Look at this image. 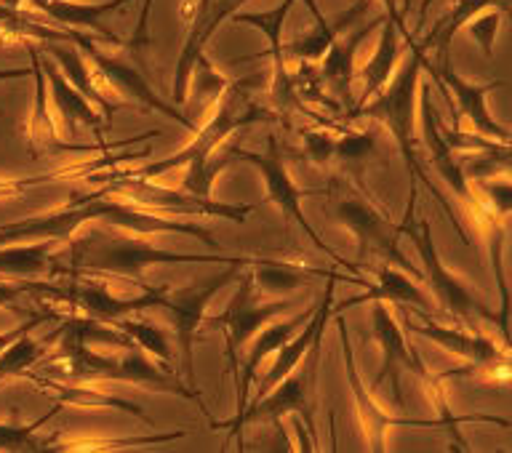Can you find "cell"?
Segmentation results:
<instances>
[{
    "label": "cell",
    "mask_w": 512,
    "mask_h": 453,
    "mask_svg": "<svg viewBox=\"0 0 512 453\" xmlns=\"http://www.w3.org/2000/svg\"><path fill=\"white\" fill-rule=\"evenodd\" d=\"M254 272V286L259 296H286L296 288H302L310 275H323L328 272L320 270H304V267H294L286 262H270V259H254L251 264Z\"/></svg>",
    "instance_id": "d6a6232c"
},
{
    "label": "cell",
    "mask_w": 512,
    "mask_h": 453,
    "mask_svg": "<svg viewBox=\"0 0 512 453\" xmlns=\"http://www.w3.org/2000/svg\"><path fill=\"white\" fill-rule=\"evenodd\" d=\"M408 8H411V0H403V8H400V14L406 16V14H408Z\"/></svg>",
    "instance_id": "c3c4849f"
},
{
    "label": "cell",
    "mask_w": 512,
    "mask_h": 453,
    "mask_svg": "<svg viewBox=\"0 0 512 453\" xmlns=\"http://www.w3.org/2000/svg\"><path fill=\"white\" fill-rule=\"evenodd\" d=\"M414 203H416V187H408V206L403 219L398 222L400 235H408L414 240L416 254L422 259V283L432 291L435 296V304L443 307V310L456 318L459 323H464L472 331H478V323H491L502 331L504 344L510 342V331H507V323H504L499 315H496L491 307H488L483 299H480L475 291H472L467 283H464L456 272H451L440 259L438 248H435V240H432V227L427 219H414Z\"/></svg>",
    "instance_id": "52a82bcc"
},
{
    "label": "cell",
    "mask_w": 512,
    "mask_h": 453,
    "mask_svg": "<svg viewBox=\"0 0 512 453\" xmlns=\"http://www.w3.org/2000/svg\"><path fill=\"white\" fill-rule=\"evenodd\" d=\"M294 6V0H283L278 8H270V11H238L232 14L230 19L238 24H251L259 32H264V38L270 43V59H272V86L270 96L275 107L286 115H312L302 102V94L296 91L294 75L288 72L286 59H283V46H280V35H283V22H286L288 8Z\"/></svg>",
    "instance_id": "d6986e66"
},
{
    "label": "cell",
    "mask_w": 512,
    "mask_h": 453,
    "mask_svg": "<svg viewBox=\"0 0 512 453\" xmlns=\"http://www.w3.org/2000/svg\"><path fill=\"white\" fill-rule=\"evenodd\" d=\"M27 6L51 16L54 22L72 30H91L94 38H102L112 46H123V40L104 27V16L115 14L134 0H102V3H80V0H24Z\"/></svg>",
    "instance_id": "d4e9b609"
},
{
    "label": "cell",
    "mask_w": 512,
    "mask_h": 453,
    "mask_svg": "<svg viewBox=\"0 0 512 453\" xmlns=\"http://www.w3.org/2000/svg\"><path fill=\"white\" fill-rule=\"evenodd\" d=\"M334 147L336 136H331L328 131H307L304 134V155L315 163V166L326 168L331 160H334Z\"/></svg>",
    "instance_id": "60d3db41"
},
{
    "label": "cell",
    "mask_w": 512,
    "mask_h": 453,
    "mask_svg": "<svg viewBox=\"0 0 512 453\" xmlns=\"http://www.w3.org/2000/svg\"><path fill=\"white\" fill-rule=\"evenodd\" d=\"M302 3L312 11L315 27H312L307 35H299L296 40H291V43H288V51H291V56H296L299 62H310V64L320 62L323 54L328 51V46H331L342 32L355 27V24L366 16L368 8L374 6V0H355V6H350L344 14L336 16L334 22H328L326 16L320 14V8L315 0H302Z\"/></svg>",
    "instance_id": "484cf974"
},
{
    "label": "cell",
    "mask_w": 512,
    "mask_h": 453,
    "mask_svg": "<svg viewBox=\"0 0 512 453\" xmlns=\"http://www.w3.org/2000/svg\"><path fill=\"white\" fill-rule=\"evenodd\" d=\"M248 0H192V6L182 8L184 22H187V38H184L182 54L176 62L174 72V102H187V86H190L192 70L200 56H206V43L211 40L219 24L238 14Z\"/></svg>",
    "instance_id": "ac0fdd59"
},
{
    "label": "cell",
    "mask_w": 512,
    "mask_h": 453,
    "mask_svg": "<svg viewBox=\"0 0 512 453\" xmlns=\"http://www.w3.org/2000/svg\"><path fill=\"white\" fill-rule=\"evenodd\" d=\"M259 120H270V115L259 107V104L251 102L246 86L243 83H227L224 91L219 94V102H214L211 107V115L206 118L203 126H198L192 131V142L187 147L171 155V158L155 160L142 171H136V179H158V176L174 171V168H187V166H203L214 155L216 144L227 139L232 131L248 126V123H259Z\"/></svg>",
    "instance_id": "ba28073f"
},
{
    "label": "cell",
    "mask_w": 512,
    "mask_h": 453,
    "mask_svg": "<svg viewBox=\"0 0 512 453\" xmlns=\"http://www.w3.org/2000/svg\"><path fill=\"white\" fill-rule=\"evenodd\" d=\"M107 192L139 208H160L166 214L184 216H219V219L238 224L246 222L248 216L259 208L256 203H216L211 198H198L192 192H174L168 187H158V184L136 179V176H123V182L107 184Z\"/></svg>",
    "instance_id": "4fadbf2b"
},
{
    "label": "cell",
    "mask_w": 512,
    "mask_h": 453,
    "mask_svg": "<svg viewBox=\"0 0 512 453\" xmlns=\"http://www.w3.org/2000/svg\"><path fill=\"white\" fill-rule=\"evenodd\" d=\"M422 70L430 72V78L438 83L440 94L454 96L456 115L448 128H462L459 126V115H464V118L472 123V128H475V134L486 136V139H494V142H510V131H507L504 126H499V123L494 120V115H491L486 107L488 94H494L496 88L507 86V80L472 83V80L462 78V75L454 70L451 56L438 64H432L430 59H424Z\"/></svg>",
    "instance_id": "9a60e30c"
},
{
    "label": "cell",
    "mask_w": 512,
    "mask_h": 453,
    "mask_svg": "<svg viewBox=\"0 0 512 453\" xmlns=\"http://www.w3.org/2000/svg\"><path fill=\"white\" fill-rule=\"evenodd\" d=\"M323 331L326 326L318 328V334L312 336L310 347L304 350L302 360L291 368V374L280 379L272 392H267L264 398L246 403V408L238 416H232L227 422H216L211 419V430H227L224 446H230V440L243 435L248 424L272 422L278 424L283 416H296L304 424V430L310 432V438H315V414H318V379H320V352H323Z\"/></svg>",
    "instance_id": "8992f818"
},
{
    "label": "cell",
    "mask_w": 512,
    "mask_h": 453,
    "mask_svg": "<svg viewBox=\"0 0 512 453\" xmlns=\"http://www.w3.org/2000/svg\"><path fill=\"white\" fill-rule=\"evenodd\" d=\"M56 339H59V328H56L54 334H48L46 339H32L30 334L14 339L6 350L0 352V384L11 382L14 376L27 374L38 363L40 355L46 352V347H51Z\"/></svg>",
    "instance_id": "836d02e7"
},
{
    "label": "cell",
    "mask_w": 512,
    "mask_h": 453,
    "mask_svg": "<svg viewBox=\"0 0 512 453\" xmlns=\"http://www.w3.org/2000/svg\"><path fill=\"white\" fill-rule=\"evenodd\" d=\"M376 283H368V291L360 296H352V299H344L336 307H331V315L347 310V307H355V304L366 302H390V304H403V307H419L422 312L432 310L435 302L430 299V294H424L419 280L408 278V272L395 270L392 264H384V267H374Z\"/></svg>",
    "instance_id": "4316f807"
},
{
    "label": "cell",
    "mask_w": 512,
    "mask_h": 453,
    "mask_svg": "<svg viewBox=\"0 0 512 453\" xmlns=\"http://www.w3.org/2000/svg\"><path fill=\"white\" fill-rule=\"evenodd\" d=\"M400 30L398 24L392 22L384 16L382 22V38L376 43L374 54L363 64V70H360V78H363V91L358 96V104H355V112L352 115H358L360 107H366V102H371L384 86H387V80L395 75V67H398L400 59Z\"/></svg>",
    "instance_id": "f1b7e54d"
},
{
    "label": "cell",
    "mask_w": 512,
    "mask_h": 453,
    "mask_svg": "<svg viewBox=\"0 0 512 453\" xmlns=\"http://www.w3.org/2000/svg\"><path fill=\"white\" fill-rule=\"evenodd\" d=\"M400 315H403V328H408L411 334L422 336L427 342L438 344L440 350L451 352L456 358H462L470 363L467 371L478 374V371H502L507 376L510 371V355L502 347H496L488 336H483L480 331H464V328H448L440 326L435 320H430L427 312H414L408 315L406 307L400 304Z\"/></svg>",
    "instance_id": "5bb4252c"
},
{
    "label": "cell",
    "mask_w": 512,
    "mask_h": 453,
    "mask_svg": "<svg viewBox=\"0 0 512 453\" xmlns=\"http://www.w3.org/2000/svg\"><path fill=\"white\" fill-rule=\"evenodd\" d=\"M8 131V123H6V118H3V112H0V136L6 134Z\"/></svg>",
    "instance_id": "7dc6e473"
},
{
    "label": "cell",
    "mask_w": 512,
    "mask_h": 453,
    "mask_svg": "<svg viewBox=\"0 0 512 453\" xmlns=\"http://www.w3.org/2000/svg\"><path fill=\"white\" fill-rule=\"evenodd\" d=\"M315 307H318V304H312L310 310L299 312V315H294V318L283 320V323H275V326L267 323L262 334L256 336L254 347L248 350L246 360H240L238 371H235V390H238V411H235V416L246 408L251 387H254L256 382V371H259V366H262V360L267 358V355H272L275 350H280V344H286L288 339H291V336H294L296 331L307 323V320H310Z\"/></svg>",
    "instance_id": "83f0119b"
},
{
    "label": "cell",
    "mask_w": 512,
    "mask_h": 453,
    "mask_svg": "<svg viewBox=\"0 0 512 453\" xmlns=\"http://www.w3.org/2000/svg\"><path fill=\"white\" fill-rule=\"evenodd\" d=\"M408 46H411V56L406 59V64L395 72V78H392L390 86H384L382 91L374 96V102L368 104L363 115L379 120V123L387 126V131H390L395 144H398L400 155H403V160H406L408 179H411L414 184L422 182L424 187L430 190L435 203L443 208V214H446L448 219H451V224H454L456 235L462 238L464 246H470V238H467V232H464L454 206H451V203L446 200V195L432 184V179L422 168L419 158H416L414 102H416V91H419V75H422V64L424 59H427V54L419 48V43H414V38L408 40Z\"/></svg>",
    "instance_id": "277c9868"
},
{
    "label": "cell",
    "mask_w": 512,
    "mask_h": 453,
    "mask_svg": "<svg viewBox=\"0 0 512 453\" xmlns=\"http://www.w3.org/2000/svg\"><path fill=\"white\" fill-rule=\"evenodd\" d=\"M32 291H35V283H0V307L16 310L14 304Z\"/></svg>",
    "instance_id": "7bdbcfd3"
},
{
    "label": "cell",
    "mask_w": 512,
    "mask_h": 453,
    "mask_svg": "<svg viewBox=\"0 0 512 453\" xmlns=\"http://www.w3.org/2000/svg\"><path fill=\"white\" fill-rule=\"evenodd\" d=\"M30 67H32V78H35V102H32L30 112V123H27V147H30L32 160L38 158H54V155H75V152H96V150H107L112 147H126L131 144V139L118 144H75L67 142L59 136L54 123V115H51V107H48V96H46V75L40 70L38 62V48L30 46Z\"/></svg>",
    "instance_id": "ffe728a7"
},
{
    "label": "cell",
    "mask_w": 512,
    "mask_h": 453,
    "mask_svg": "<svg viewBox=\"0 0 512 453\" xmlns=\"http://www.w3.org/2000/svg\"><path fill=\"white\" fill-rule=\"evenodd\" d=\"M64 174H75V171L64 168V171H56V174L27 176V179H0V200L19 198V195H24L27 190H32V187H40V184L54 182V179H59V176H64Z\"/></svg>",
    "instance_id": "b9f144b4"
},
{
    "label": "cell",
    "mask_w": 512,
    "mask_h": 453,
    "mask_svg": "<svg viewBox=\"0 0 512 453\" xmlns=\"http://www.w3.org/2000/svg\"><path fill=\"white\" fill-rule=\"evenodd\" d=\"M384 16H374L366 27H350V32H342L339 38L328 46V51L320 59V83L336 96V102L342 104L344 110H355L352 104V78H355V56H358V48L363 40H368V35L382 27Z\"/></svg>",
    "instance_id": "44dd1931"
},
{
    "label": "cell",
    "mask_w": 512,
    "mask_h": 453,
    "mask_svg": "<svg viewBox=\"0 0 512 453\" xmlns=\"http://www.w3.org/2000/svg\"><path fill=\"white\" fill-rule=\"evenodd\" d=\"M38 62L43 75H46L48 86H51V99H54L56 115H59V120H62V126L67 128L70 139L78 136V126L91 128L96 139H102V131L104 126H107L102 118V112L96 110L86 96H80L78 88L64 78L62 70L56 67V62L51 59V56H40L38 51Z\"/></svg>",
    "instance_id": "cb8c5ba5"
},
{
    "label": "cell",
    "mask_w": 512,
    "mask_h": 453,
    "mask_svg": "<svg viewBox=\"0 0 512 453\" xmlns=\"http://www.w3.org/2000/svg\"><path fill=\"white\" fill-rule=\"evenodd\" d=\"M326 195L334 219L358 243L360 262L368 256H379L382 262L395 264L398 270L408 272L422 283V270L408 262V256L398 246V222H392L390 214L379 206V200L368 192L363 176H331Z\"/></svg>",
    "instance_id": "5b68a950"
},
{
    "label": "cell",
    "mask_w": 512,
    "mask_h": 453,
    "mask_svg": "<svg viewBox=\"0 0 512 453\" xmlns=\"http://www.w3.org/2000/svg\"><path fill=\"white\" fill-rule=\"evenodd\" d=\"M486 8H502V11H507L510 3H507V0H454V3L448 6L446 14L440 16L438 22H435L430 35L419 43V48H422L424 54L432 48L435 64L443 62V59L451 56L448 51H451V43H454L456 32L462 30L464 24L470 22V19H475L480 11H486Z\"/></svg>",
    "instance_id": "f546056e"
},
{
    "label": "cell",
    "mask_w": 512,
    "mask_h": 453,
    "mask_svg": "<svg viewBox=\"0 0 512 453\" xmlns=\"http://www.w3.org/2000/svg\"><path fill=\"white\" fill-rule=\"evenodd\" d=\"M371 328H374V339L382 350L384 360L379 374L374 376V382L368 390H379L384 382L390 384L392 403L403 411L406 408V398H403V376L416 374L419 379H427V368H424L422 358L416 355V350L406 342V334H403V326H400L395 315H392L382 302H376L371 307Z\"/></svg>",
    "instance_id": "e0dca14e"
},
{
    "label": "cell",
    "mask_w": 512,
    "mask_h": 453,
    "mask_svg": "<svg viewBox=\"0 0 512 453\" xmlns=\"http://www.w3.org/2000/svg\"><path fill=\"white\" fill-rule=\"evenodd\" d=\"M254 259L248 262H232L224 270H219L211 278L192 280L187 286H160L158 302L155 310H160L168 318V323L174 326V336L179 342V352H182V376L184 384L190 390L200 392L195 384V339H198V328L203 326V315H206L208 302L214 299L224 286H230L232 280L238 278L240 272L251 267Z\"/></svg>",
    "instance_id": "9c48e42d"
},
{
    "label": "cell",
    "mask_w": 512,
    "mask_h": 453,
    "mask_svg": "<svg viewBox=\"0 0 512 453\" xmlns=\"http://www.w3.org/2000/svg\"><path fill=\"white\" fill-rule=\"evenodd\" d=\"M0 3H6V6H11V8H19L24 0H0Z\"/></svg>",
    "instance_id": "bcb514c9"
},
{
    "label": "cell",
    "mask_w": 512,
    "mask_h": 453,
    "mask_svg": "<svg viewBox=\"0 0 512 453\" xmlns=\"http://www.w3.org/2000/svg\"><path fill=\"white\" fill-rule=\"evenodd\" d=\"M62 408L64 406L56 403L51 414L40 416L38 422H32V424H19V422L0 424V451H43V443L35 440V432H38L40 427L51 419V416L59 414Z\"/></svg>",
    "instance_id": "74e56055"
},
{
    "label": "cell",
    "mask_w": 512,
    "mask_h": 453,
    "mask_svg": "<svg viewBox=\"0 0 512 453\" xmlns=\"http://www.w3.org/2000/svg\"><path fill=\"white\" fill-rule=\"evenodd\" d=\"M32 75V67H14V70H0V83L8 80H27Z\"/></svg>",
    "instance_id": "ee69618b"
},
{
    "label": "cell",
    "mask_w": 512,
    "mask_h": 453,
    "mask_svg": "<svg viewBox=\"0 0 512 453\" xmlns=\"http://www.w3.org/2000/svg\"><path fill=\"white\" fill-rule=\"evenodd\" d=\"M0 35H6L11 40H67V30H51L46 24L32 22L30 16L22 14L19 8H11L6 3H0Z\"/></svg>",
    "instance_id": "e575fe53"
},
{
    "label": "cell",
    "mask_w": 512,
    "mask_h": 453,
    "mask_svg": "<svg viewBox=\"0 0 512 453\" xmlns=\"http://www.w3.org/2000/svg\"><path fill=\"white\" fill-rule=\"evenodd\" d=\"M238 291L232 294L219 315H203V326L222 328L224 334V358H227V371L235 376L240 363V350L246 347L251 336L259 334V328H264L270 320L291 310L288 299H275V302H262V296L256 294L254 272L246 270L238 275Z\"/></svg>",
    "instance_id": "7c38bea8"
},
{
    "label": "cell",
    "mask_w": 512,
    "mask_h": 453,
    "mask_svg": "<svg viewBox=\"0 0 512 453\" xmlns=\"http://www.w3.org/2000/svg\"><path fill=\"white\" fill-rule=\"evenodd\" d=\"M30 376L32 382L38 384V387H43V390H54L56 395H59V406H67V403H72V406H83V408H115V411H123V414H131L136 416V419H142L144 424H150V427H155V422H152L150 416L144 414L142 406H136V403H131V400H123L118 398V395H102V392L96 390H78V387H67V384H59V382H51V379H43V376H35V374H27Z\"/></svg>",
    "instance_id": "1f68e13d"
},
{
    "label": "cell",
    "mask_w": 512,
    "mask_h": 453,
    "mask_svg": "<svg viewBox=\"0 0 512 453\" xmlns=\"http://www.w3.org/2000/svg\"><path fill=\"white\" fill-rule=\"evenodd\" d=\"M62 342L56 347V352L43 363V371L59 368V374L72 379V382H123L136 384V387H152L160 392H174L179 398L198 403V408L206 416L208 408L200 398V392L190 390L187 384L166 368H158L155 363L144 358L142 347H128L123 355H104L96 352L91 344L70 342L59 336Z\"/></svg>",
    "instance_id": "3957f363"
},
{
    "label": "cell",
    "mask_w": 512,
    "mask_h": 453,
    "mask_svg": "<svg viewBox=\"0 0 512 453\" xmlns=\"http://www.w3.org/2000/svg\"><path fill=\"white\" fill-rule=\"evenodd\" d=\"M376 147V139L371 131H358V134H344L336 139L334 160L339 163L347 176H363L368 158Z\"/></svg>",
    "instance_id": "d590c367"
},
{
    "label": "cell",
    "mask_w": 512,
    "mask_h": 453,
    "mask_svg": "<svg viewBox=\"0 0 512 453\" xmlns=\"http://www.w3.org/2000/svg\"><path fill=\"white\" fill-rule=\"evenodd\" d=\"M67 35H70L72 43L80 48V54L91 62L96 78L102 80L104 86L110 88L118 99H123V102L128 104H142V107H147V110L152 112H160V115L176 120V123L187 128V131H195V128H198L195 126V120L184 118L174 104H168L166 99H160L158 91H155V88L150 86V80H147V72H144L142 67H136L128 56L107 54V51H102V48L96 46L94 35H86L83 30H67Z\"/></svg>",
    "instance_id": "8fae6325"
},
{
    "label": "cell",
    "mask_w": 512,
    "mask_h": 453,
    "mask_svg": "<svg viewBox=\"0 0 512 453\" xmlns=\"http://www.w3.org/2000/svg\"><path fill=\"white\" fill-rule=\"evenodd\" d=\"M504 14L507 11H502V8H496V11H480L475 19H470V22L464 24L462 30H467V35H470V40H475L480 46V54L486 56V59H491L494 56V40H496V32H499V24H502Z\"/></svg>",
    "instance_id": "f35d334b"
},
{
    "label": "cell",
    "mask_w": 512,
    "mask_h": 453,
    "mask_svg": "<svg viewBox=\"0 0 512 453\" xmlns=\"http://www.w3.org/2000/svg\"><path fill=\"white\" fill-rule=\"evenodd\" d=\"M435 0H422V6H419V19H416V30H422L424 27V19H427V11Z\"/></svg>",
    "instance_id": "f6af8a7d"
},
{
    "label": "cell",
    "mask_w": 512,
    "mask_h": 453,
    "mask_svg": "<svg viewBox=\"0 0 512 453\" xmlns=\"http://www.w3.org/2000/svg\"><path fill=\"white\" fill-rule=\"evenodd\" d=\"M187 432L174 430L163 432V435H150V438H123V440H67L62 446H51L56 451H107V448H123V446H147V443H166V440H179Z\"/></svg>",
    "instance_id": "ab89813d"
},
{
    "label": "cell",
    "mask_w": 512,
    "mask_h": 453,
    "mask_svg": "<svg viewBox=\"0 0 512 453\" xmlns=\"http://www.w3.org/2000/svg\"><path fill=\"white\" fill-rule=\"evenodd\" d=\"M43 51L51 54V59H54L56 67L62 70L64 78L78 88L80 96H86L88 102L102 112L104 123L112 126V115H115L120 107H128V102H123V99H118V96L112 94L110 88L96 78V72L91 75V70H88V64H86V56L80 54V48L67 38V40H43Z\"/></svg>",
    "instance_id": "7402d4cb"
},
{
    "label": "cell",
    "mask_w": 512,
    "mask_h": 453,
    "mask_svg": "<svg viewBox=\"0 0 512 453\" xmlns=\"http://www.w3.org/2000/svg\"><path fill=\"white\" fill-rule=\"evenodd\" d=\"M70 264H54V275H72V272H99V275H115L144 283V270L160 267V264H232L248 262L251 256H216V254H179L166 248L152 246L147 240L134 238V232L115 230V227H94L80 238L70 240Z\"/></svg>",
    "instance_id": "7a4b0ae2"
},
{
    "label": "cell",
    "mask_w": 512,
    "mask_h": 453,
    "mask_svg": "<svg viewBox=\"0 0 512 453\" xmlns=\"http://www.w3.org/2000/svg\"><path fill=\"white\" fill-rule=\"evenodd\" d=\"M115 328H120L123 334L131 336V342H134L136 347H142L144 352H152L155 358L163 360V368H168V363H171V350H168V339L166 334H163V328L131 318L118 320ZM168 371H171V368H168Z\"/></svg>",
    "instance_id": "8d00e7d4"
},
{
    "label": "cell",
    "mask_w": 512,
    "mask_h": 453,
    "mask_svg": "<svg viewBox=\"0 0 512 453\" xmlns=\"http://www.w3.org/2000/svg\"><path fill=\"white\" fill-rule=\"evenodd\" d=\"M62 243L56 240H30L27 246H0V275L11 278H38L54 272V254Z\"/></svg>",
    "instance_id": "4dcf8cb0"
},
{
    "label": "cell",
    "mask_w": 512,
    "mask_h": 453,
    "mask_svg": "<svg viewBox=\"0 0 512 453\" xmlns=\"http://www.w3.org/2000/svg\"><path fill=\"white\" fill-rule=\"evenodd\" d=\"M422 94H419V110H422V134H424V144H427V150H430V160L438 168V174L446 179V184L451 187L456 198L462 200L464 206L475 208L478 203V195L472 192L470 179L464 176L462 163H459V155L451 144L446 142V136L440 134L438 128V110H435V104L430 102V83H424L419 88Z\"/></svg>",
    "instance_id": "603a6c76"
},
{
    "label": "cell",
    "mask_w": 512,
    "mask_h": 453,
    "mask_svg": "<svg viewBox=\"0 0 512 453\" xmlns=\"http://www.w3.org/2000/svg\"><path fill=\"white\" fill-rule=\"evenodd\" d=\"M88 222H102L104 227L134 232V235H160V232H179L187 238H195L206 243L208 248H222V243L214 238L208 227H200L195 222H179L168 216H155L150 208H139L134 203H123L120 198L110 195L107 187L91 192V195H78L70 206L54 214L32 216L22 222H11L0 227V246L6 243H30V240H67L86 227Z\"/></svg>",
    "instance_id": "6da1fadb"
},
{
    "label": "cell",
    "mask_w": 512,
    "mask_h": 453,
    "mask_svg": "<svg viewBox=\"0 0 512 453\" xmlns=\"http://www.w3.org/2000/svg\"><path fill=\"white\" fill-rule=\"evenodd\" d=\"M336 334H339V342H342V355H344V371H347V382H350L352 400H355V411H358L360 430L366 435L368 448L371 451H387V432L390 427H424V430H448L443 419H411V416H392L387 414L374 398H371V390H368L363 379H360L358 363H355V352H352L350 331H347V323L336 312L334 315Z\"/></svg>",
    "instance_id": "2e32d148"
},
{
    "label": "cell",
    "mask_w": 512,
    "mask_h": 453,
    "mask_svg": "<svg viewBox=\"0 0 512 453\" xmlns=\"http://www.w3.org/2000/svg\"><path fill=\"white\" fill-rule=\"evenodd\" d=\"M227 155H230L232 160L240 158V160H246L248 166H254L256 171H259V176L264 179L267 200H270L272 206L278 208L280 214L286 216V222L299 224L304 235L310 238L312 246L318 248V251H323V254L336 264V267H347L350 272H355V278H360L358 264H350L344 256L336 254L334 248H328L326 243H323V238H320L318 232L310 227V222H307V216H304L302 211V198H307V195H323V190H299V187H296V182L291 179V171H288L286 155H283V150H280V144L275 136L272 134L267 136V150L264 152L243 150V147H238V144H232V147H227Z\"/></svg>",
    "instance_id": "30bf717a"
}]
</instances>
